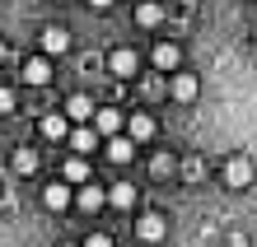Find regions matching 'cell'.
<instances>
[{
    "instance_id": "obj_13",
    "label": "cell",
    "mask_w": 257,
    "mask_h": 247,
    "mask_svg": "<svg viewBox=\"0 0 257 247\" xmlns=\"http://www.w3.org/2000/svg\"><path fill=\"white\" fill-rule=\"evenodd\" d=\"M108 205L131 210V205H136V187H131V182H112V187H108Z\"/></svg>"
},
{
    "instance_id": "obj_5",
    "label": "cell",
    "mask_w": 257,
    "mask_h": 247,
    "mask_svg": "<svg viewBox=\"0 0 257 247\" xmlns=\"http://www.w3.org/2000/svg\"><path fill=\"white\" fill-rule=\"evenodd\" d=\"M66 121L94 126V98H89V94H70V98H66Z\"/></svg>"
},
{
    "instance_id": "obj_14",
    "label": "cell",
    "mask_w": 257,
    "mask_h": 247,
    "mask_svg": "<svg viewBox=\"0 0 257 247\" xmlns=\"http://www.w3.org/2000/svg\"><path fill=\"white\" fill-rule=\"evenodd\" d=\"M42 135H47V140H70L66 112H52V117H42Z\"/></svg>"
},
{
    "instance_id": "obj_8",
    "label": "cell",
    "mask_w": 257,
    "mask_h": 247,
    "mask_svg": "<svg viewBox=\"0 0 257 247\" xmlns=\"http://www.w3.org/2000/svg\"><path fill=\"white\" fill-rule=\"evenodd\" d=\"M136 66H141V61H136V52H131V47H117V52L108 56V70L117 75V80H131Z\"/></svg>"
},
{
    "instance_id": "obj_10",
    "label": "cell",
    "mask_w": 257,
    "mask_h": 247,
    "mask_svg": "<svg viewBox=\"0 0 257 247\" xmlns=\"http://www.w3.org/2000/svg\"><path fill=\"white\" fill-rule=\"evenodd\" d=\"M94 145H98V131H94V126H75V131H70V149H75V159L94 154Z\"/></svg>"
},
{
    "instance_id": "obj_6",
    "label": "cell",
    "mask_w": 257,
    "mask_h": 247,
    "mask_svg": "<svg viewBox=\"0 0 257 247\" xmlns=\"http://www.w3.org/2000/svg\"><path fill=\"white\" fill-rule=\"evenodd\" d=\"M252 177H257V173H252V163H248V159H229V163H224V182H229L234 191L252 187Z\"/></svg>"
},
{
    "instance_id": "obj_11",
    "label": "cell",
    "mask_w": 257,
    "mask_h": 247,
    "mask_svg": "<svg viewBox=\"0 0 257 247\" xmlns=\"http://www.w3.org/2000/svg\"><path fill=\"white\" fill-rule=\"evenodd\" d=\"M70 200H75V191L66 187V182H52V187H42V205H47V210H66Z\"/></svg>"
},
{
    "instance_id": "obj_17",
    "label": "cell",
    "mask_w": 257,
    "mask_h": 247,
    "mask_svg": "<svg viewBox=\"0 0 257 247\" xmlns=\"http://www.w3.org/2000/svg\"><path fill=\"white\" fill-rule=\"evenodd\" d=\"M164 19V5H155V0H145V5H136V24L141 28H155Z\"/></svg>"
},
{
    "instance_id": "obj_7",
    "label": "cell",
    "mask_w": 257,
    "mask_h": 247,
    "mask_svg": "<svg viewBox=\"0 0 257 247\" xmlns=\"http://www.w3.org/2000/svg\"><path fill=\"white\" fill-rule=\"evenodd\" d=\"M75 205H80V210H89V214H94V210H103V205H108V191H103V187H98V182H84V187H80V191H75Z\"/></svg>"
},
{
    "instance_id": "obj_15",
    "label": "cell",
    "mask_w": 257,
    "mask_h": 247,
    "mask_svg": "<svg viewBox=\"0 0 257 247\" xmlns=\"http://www.w3.org/2000/svg\"><path fill=\"white\" fill-rule=\"evenodd\" d=\"M178 61H183V52H178L173 42H159V47H155V66L159 70H178Z\"/></svg>"
},
{
    "instance_id": "obj_19",
    "label": "cell",
    "mask_w": 257,
    "mask_h": 247,
    "mask_svg": "<svg viewBox=\"0 0 257 247\" xmlns=\"http://www.w3.org/2000/svg\"><path fill=\"white\" fill-rule=\"evenodd\" d=\"M66 182L84 187V182H89V163H84V159H66Z\"/></svg>"
},
{
    "instance_id": "obj_21",
    "label": "cell",
    "mask_w": 257,
    "mask_h": 247,
    "mask_svg": "<svg viewBox=\"0 0 257 247\" xmlns=\"http://www.w3.org/2000/svg\"><path fill=\"white\" fill-rule=\"evenodd\" d=\"M150 168H155V177H164V173H173V159H169V154H155Z\"/></svg>"
},
{
    "instance_id": "obj_22",
    "label": "cell",
    "mask_w": 257,
    "mask_h": 247,
    "mask_svg": "<svg viewBox=\"0 0 257 247\" xmlns=\"http://www.w3.org/2000/svg\"><path fill=\"white\" fill-rule=\"evenodd\" d=\"M84 247H112V238H108V233H89Z\"/></svg>"
},
{
    "instance_id": "obj_1",
    "label": "cell",
    "mask_w": 257,
    "mask_h": 247,
    "mask_svg": "<svg viewBox=\"0 0 257 247\" xmlns=\"http://www.w3.org/2000/svg\"><path fill=\"white\" fill-rule=\"evenodd\" d=\"M136 238H141V242H150V247H155V242H164V238H169V219H164V214H155V210H150V214H141V219H136Z\"/></svg>"
},
{
    "instance_id": "obj_16",
    "label": "cell",
    "mask_w": 257,
    "mask_h": 247,
    "mask_svg": "<svg viewBox=\"0 0 257 247\" xmlns=\"http://www.w3.org/2000/svg\"><path fill=\"white\" fill-rule=\"evenodd\" d=\"M131 154H136V145L126 140V135H112V140H108V159L112 163H131Z\"/></svg>"
},
{
    "instance_id": "obj_24",
    "label": "cell",
    "mask_w": 257,
    "mask_h": 247,
    "mask_svg": "<svg viewBox=\"0 0 257 247\" xmlns=\"http://www.w3.org/2000/svg\"><path fill=\"white\" fill-rule=\"evenodd\" d=\"M0 61H5V42H0Z\"/></svg>"
},
{
    "instance_id": "obj_23",
    "label": "cell",
    "mask_w": 257,
    "mask_h": 247,
    "mask_svg": "<svg viewBox=\"0 0 257 247\" xmlns=\"http://www.w3.org/2000/svg\"><path fill=\"white\" fill-rule=\"evenodd\" d=\"M89 5H94V10H108V5H112V0H89Z\"/></svg>"
},
{
    "instance_id": "obj_4",
    "label": "cell",
    "mask_w": 257,
    "mask_h": 247,
    "mask_svg": "<svg viewBox=\"0 0 257 247\" xmlns=\"http://www.w3.org/2000/svg\"><path fill=\"white\" fill-rule=\"evenodd\" d=\"M38 38H42V52H47V56H66L70 52V33H66L61 24H47Z\"/></svg>"
},
{
    "instance_id": "obj_12",
    "label": "cell",
    "mask_w": 257,
    "mask_h": 247,
    "mask_svg": "<svg viewBox=\"0 0 257 247\" xmlns=\"http://www.w3.org/2000/svg\"><path fill=\"white\" fill-rule=\"evenodd\" d=\"M169 89H173V98H178V103H192L201 84H196V75H183V70H178L173 80H169Z\"/></svg>"
},
{
    "instance_id": "obj_18",
    "label": "cell",
    "mask_w": 257,
    "mask_h": 247,
    "mask_svg": "<svg viewBox=\"0 0 257 247\" xmlns=\"http://www.w3.org/2000/svg\"><path fill=\"white\" fill-rule=\"evenodd\" d=\"M14 173H19V177H28V173H38V154L33 149H14Z\"/></svg>"
},
{
    "instance_id": "obj_3",
    "label": "cell",
    "mask_w": 257,
    "mask_h": 247,
    "mask_svg": "<svg viewBox=\"0 0 257 247\" xmlns=\"http://www.w3.org/2000/svg\"><path fill=\"white\" fill-rule=\"evenodd\" d=\"M122 135H126L131 145H145V140H155V117H150V112H131Z\"/></svg>"
},
{
    "instance_id": "obj_20",
    "label": "cell",
    "mask_w": 257,
    "mask_h": 247,
    "mask_svg": "<svg viewBox=\"0 0 257 247\" xmlns=\"http://www.w3.org/2000/svg\"><path fill=\"white\" fill-rule=\"evenodd\" d=\"M10 112H14V89L0 84V117H10Z\"/></svg>"
},
{
    "instance_id": "obj_25",
    "label": "cell",
    "mask_w": 257,
    "mask_h": 247,
    "mask_svg": "<svg viewBox=\"0 0 257 247\" xmlns=\"http://www.w3.org/2000/svg\"><path fill=\"white\" fill-rule=\"evenodd\" d=\"M155 5H159V0H155Z\"/></svg>"
},
{
    "instance_id": "obj_2",
    "label": "cell",
    "mask_w": 257,
    "mask_h": 247,
    "mask_svg": "<svg viewBox=\"0 0 257 247\" xmlns=\"http://www.w3.org/2000/svg\"><path fill=\"white\" fill-rule=\"evenodd\" d=\"M94 131L108 135V140H112V135H122L126 131V112H122V107H94Z\"/></svg>"
},
{
    "instance_id": "obj_9",
    "label": "cell",
    "mask_w": 257,
    "mask_h": 247,
    "mask_svg": "<svg viewBox=\"0 0 257 247\" xmlns=\"http://www.w3.org/2000/svg\"><path fill=\"white\" fill-rule=\"evenodd\" d=\"M47 80H52V61H47V56H33V61H28V66H24V84L42 89Z\"/></svg>"
}]
</instances>
